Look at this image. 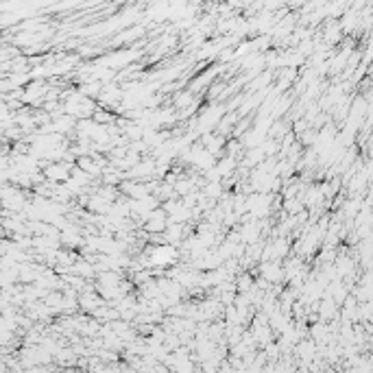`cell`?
I'll use <instances>...</instances> for the list:
<instances>
[{"label":"cell","instance_id":"6da1fadb","mask_svg":"<svg viewBox=\"0 0 373 373\" xmlns=\"http://www.w3.org/2000/svg\"><path fill=\"white\" fill-rule=\"evenodd\" d=\"M46 175L48 179H55V181H66L68 175H70V170H68L66 164H55V166L46 168Z\"/></svg>","mask_w":373,"mask_h":373}]
</instances>
